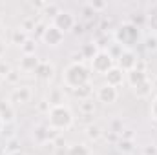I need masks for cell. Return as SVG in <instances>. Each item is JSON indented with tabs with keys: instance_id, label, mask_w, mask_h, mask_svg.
I'll list each match as a JSON object with an SVG mask.
<instances>
[{
	"instance_id": "8992f818",
	"label": "cell",
	"mask_w": 157,
	"mask_h": 155,
	"mask_svg": "<svg viewBox=\"0 0 157 155\" xmlns=\"http://www.w3.org/2000/svg\"><path fill=\"white\" fill-rule=\"evenodd\" d=\"M117 60H119L117 68H121L124 73L135 70L137 64H139V57H137V53H135L133 49H122V53L117 57Z\"/></svg>"
},
{
	"instance_id": "d4e9b609",
	"label": "cell",
	"mask_w": 157,
	"mask_h": 155,
	"mask_svg": "<svg viewBox=\"0 0 157 155\" xmlns=\"http://www.w3.org/2000/svg\"><path fill=\"white\" fill-rule=\"evenodd\" d=\"M62 9H60V6L59 4H55V2H46V6H44V15H48V17H51V18H55L59 13H60Z\"/></svg>"
},
{
	"instance_id": "836d02e7",
	"label": "cell",
	"mask_w": 157,
	"mask_h": 155,
	"mask_svg": "<svg viewBox=\"0 0 157 155\" xmlns=\"http://www.w3.org/2000/svg\"><path fill=\"white\" fill-rule=\"evenodd\" d=\"M143 155H157V144L150 142L143 146Z\"/></svg>"
},
{
	"instance_id": "ffe728a7",
	"label": "cell",
	"mask_w": 157,
	"mask_h": 155,
	"mask_svg": "<svg viewBox=\"0 0 157 155\" xmlns=\"http://www.w3.org/2000/svg\"><path fill=\"white\" fill-rule=\"evenodd\" d=\"M99 49L101 47H97V44L95 42H86V44H82V47H80V53H82V57L84 59H93L97 53H99Z\"/></svg>"
},
{
	"instance_id": "cb8c5ba5",
	"label": "cell",
	"mask_w": 157,
	"mask_h": 155,
	"mask_svg": "<svg viewBox=\"0 0 157 155\" xmlns=\"http://www.w3.org/2000/svg\"><path fill=\"white\" fill-rule=\"evenodd\" d=\"M78 110H80V113H84V115H91V113L95 112V102H93L91 99L78 100Z\"/></svg>"
},
{
	"instance_id": "d6986e66",
	"label": "cell",
	"mask_w": 157,
	"mask_h": 155,
	"mask_svg": "<svg viewBox=\"0 0 157 155\" xmlns=\"http://www.w3.org/2000/svg\"><path fill=\"white\" fill-rule=\"evenodd\" d=\"M73 95L77 97L78 100H86V99H91V95H93V86L88 82V84H84V86L77 88V89H73Z\"/></svg>"
},
{
	"instance_id": "5b68a950",
	"label": "cell",
	"mask_w": 157,
	"mask_h": 155,
	"mask_svg": "<svg viewBox=\"0 0 157 155\" xmlns=\"http://www.w3.org/2000/svg\"><path fill=\"white\" fill-rule=\"evenodd\" d=\"M59 137V131H55L53 128H49L48 124H39L33 128V133H31V139L35 144H48V142H53L55 139Z\"/></svg>"
},
{
	"instance_id": "52a82bcc",
	"label": "cell",
	"mask_w": 157,
	"mask_h": 155,
	"mask_svg": "<svg viewBox=\"0 0 157 155\" xmlns=\"http://www.w3.org/2000/svg\"><path fill=\"white\" fill-rule=\"evenodd\" d=\"M42 42L46 44V46H49V47H57V46H60L62 44V40H64V33L60 31V29H57L53 24H49V26H46V29H44V33H42Z\"/></svg>"
},
{
	"instance_id": "3957f363",
	"label": "cell",
	"mask_w": 157,
	"mask_h": 155,
	"mask_svg": "<svg viewBox=\"0 0 157 155\" xmlns=\"http://www.w3.org/2000/svg\"><path fill=\"white\" fill-rule=\"evenodd\" d=\"M113 39H115V44H119L122 49H132V46H135L141 40V29L132 22H124L115 29Z\"/></svg>"
},
{
	"instance_id": "f546056e",
	"label": "cell",
	"mask_w": 157,
	"mask_h": 155,
	"mask_svg": "<svg viewBox=\"0 0 157 155\" xmlns=\"http://www.w3.org/2000/svg\"><path fill=\"white\" fill-rule=\"evenodd\" d=\"M144 47L148 51H157V35H150L144 40Z\"/></svg>"
},
{
	"instance_id": "8fae6325",
	"label": "cell",
	"mask_w": 157,
	"mask_h": 155,
	"mask_svg": "<svg viewBox=\"0 0 157 155\" xmlns=\"http://www.w3.org/2000/svg\"><path fill=\"white\" fill-rule=\"evenodd\" d=\"M0 120L4 124L15 122V106L9 100H0Z\"/></svg>"
},
{
	"instance_id": "ab89813d",
	"label": "cell",
	"mask_w": 157,
	"mask_h": 155,
	"mask_svg": "<svg viewBox=\"0 0 157 155\" xmlns=\"http://www.w3.org/2000/svg\"><path fill=\"white\" fill-rule=\"evenodd\" d=\"M2 128H4V122L0 120V133H2Z\"/></svg>"
},
{
	"instance_id": "8d00e7d4",
	"label": "cell",
	"mask_w": 157,
	"mask_h": 155,
	"mask_svg": "<svg viewBox=\"0 0 157 155\" xmlns=\"http://www.w3.org/2000/svg\"><path fill=\"white\" fill-rule=\"evenodd\" d=\"M71 33H75V35H82V33H84V26H82V24H77V22H75V26H73Z\"/></svg>"
},
{
	"instance_id": "6da1fadb",
	"label": "cell",
	"mask_w": 157,
	"mask_h": 155,
	"mask_svg": "<svg viewBox=\"0 0 157 155\" xmlns=\"http://www.w3.org/2000/svg\"><path fill=\"white\" fill-rule=\"evenodd\" d=\"M48 126L53 128L55 131H64L68 128L73 126V113L66 104H59V106H51L48 112Z\"/></svg>"
},
{
	"instance_id": "1f68e13d",
	"label": "cell",
	"mask_w": 157,
	"mask_h": 155,
	"mask_svg": "<svg viewBox=\"0 0 157 155\" xmlns=\"http://www.w3.org/2000/svg\"><path fill=\"white\" fill-rule=\"evenodd\" d=\"M11 71H13V70H11V66H9V64L4 60V59H0V75L6 78L9 73H11Z\"/></svg>"
},
{
	"instance_id": "4316f807",
	"label": "cell",
	"mask_w": 157,
	"mask_h": 155,
	"mask_svg": "<svg viewBox=\"0 0 157 155\" xmlns=\"http://www.w3.org/2000/svg\"><path fill=\"white\" fill-rule=\"evenodd\" d=\"M59 104H64L62 91L60 89H51V93H49V106H59Z\"/></svg>"
},
{
	"instance_id": "f1b7e54d",
	"label": "cell",
	"mask_w": 157,
	"mask_h": 155,
	"mask_svg": "<svg viewBox=\"0 0 157 155\" xmlns=\"http://www.w3.org/2000/svg\"><path fill=\"white\" fill-rule=\"evenodd\" d=\"M4 152H6L7 155L20 153V148H18V141H17V137H15V139H9V142H7V146H6Z\"/></svg>"
},
{
	"instance_id": "ac0fdd59",
	"label": "cell",
	"mask_w": 157,
	"mask_h": 155,
	"mask_svg": "<svg viewBox=\"0 0 157 155\" xmlns=\"http://www.w3.org/2000/svg\"><path fill=\"white\" fill-rule=\"evenodd\" d=\"M66 155H91V150L84 142H75L66 150Z\"/></svg>"
},
{
	"instance_id": "83f0119b",
	"label": "cell",
	"mask_w": 157,
	"mask_h": 155,
	"mask_svg": "<svg viewBox=\"0 0 157 155\" xmlns=\"http://www.w3.org/2000/svg\"><path fill=\"white\" fill-rule=\"evenodd\" d=\"M146 28L157 35V11H152L150 15H146Z\"/></svg>"
},
{
	"instance_id": "4fadbf2b",
	"label": "cell",
	"mask_w": 157,
	"mask_h": 155,
	"mask_svg": "<svg viewBox=\"0 0 157 155\" xmlns=\"http://www.w3.org/2000/svg\"><path fill=\"white\" fill-rule=\"evenodd\" d=\"M152 89H154L152 80H144V82H141V84H137V86L132 88V91H133V95L137 99H148L152 95Z\"/></svg>"
},
{
	"instance_id": "9c48e42d",
	"label": "cell",
	"mask_w": 157,
	"mask_h": 155,
	"mask_svg": "<svg viewBox=\"0 0 157 155\" xmlns=\"http://www.w3.org/2000/svg\"><path fill=\"white\" fill-rule=\"evenodd\" d=\"M117 97H119V91H117V88H113V86L102 84V86L97 89V100H99L101 104L110 106V104H113V102L117 100Z\"/></svg>"
},
{
	"instance_id": "603a6c76",
	"label": "cell",
	"mask_w": 157,
	"mask_h": 155,
	"mask_svg": "<svg viewBox=\"0 0 157 155\" xmlns=\"http://www.w3.org/2000/svg\"><path fill=\"white\" fill-rule=\"evenodd\" d=\"M20 51H22V55H37V40L28 39L20 46Z\"/></svg>"
},
{
	"instance_id": "4dcf8cb0",
	"label": "cell",
	"mask_w": 157,
	"mask_h": 155,
	"mask_svg": "<svg viewBox=\"0 0 157 155\" xmlns=\"http://www.w3.org/2000/svg\"><path fill=\"white\" fill-rule=\"evenodd\" d=\"M35 28H37L35 18H26V20L22 22V26H20V29H24L26 33H28V31H31V29H35Z\"/></svg>"
},
{
	"instance_id": "7c38bea8",
	"label": "cell",
	"mask_w": 157,
	"mask_h": 155,
	"mask_svg": "<svg viewBox=\"0 0 157 155\" xmlns=\"http://www.w3.org/2000/svg\"><path fill=\"white\" fill-rule=\"evenodd\" d=\"M104 78H106V84H108V86L119 88V86L124 82V71H122L121 68H117V66H113V68L104 75Z\"/></svg>"
},
{
	"instance_id": "30bf717a",
	"label": "cell",
	"mask_w": 157,
	"mask_h": 155,
	"mask_svg": "<svg viewBox=\"0 0 157 155\" xmlns=\"http://www.w3.org/2000/svg\"><path fill=\"white\" fill-rule=\"evenodd\" d=\"M13 106L15 104H28L31 100V89L28 86H17L11 93H9V99H7Z\"/></svg>"
},
{
	"instance_id": "44dd1931",
	"label": "cell",
	"mask_w": 157,
	"mask_h": 155,
	"mask_svg": "<svg viewBox=\"0 0 157 155\" xmlns=\"http://www.w3.org/2000/svg\"><path fill=\"white\" fill-rule=\"evenodd\" d=\"M117 150L121 153H132L133 150H135V142H133V139H119L117 141Z\"/></svg>"
},
{
	"instance_id": "9a60e30c",
	"label": "cell",
	"mask_w": 157,
	"mask_h": 155,
	"mask_svg": "<svg viewBox=\"0 0 157 155\" xmlns=\"http://www.w3.org/2000/svg\"><path fill=\"white\" fill-rule=\"evenodd\" d=\"M40 60L37 55H22L20 59V70L22 71H35L39 68Z\"/></svg>"
},
{
	"instance_id": "277c9868",
	"label": "cell",
	"mask_w": 157,
	"mask_h": 155,
	"mask_svg": "<svg viewBox=\"0 0 157 155\" xmlns=\"http://www.w3.org/2000/svg\"><path fill=\"white\" fill-rule=\"evenodd\" d=\"M113 66H115V57H112L108 49H99V53L91 59V71L99 75H106Z\"/></svg>"
},
{
	"instance_id": "7402d4cb",
	"label": "cell",
	"mask_w": 157,
	"mask_h": 155,
	"mask_svg": "<svg viewBox=\"0 0 157 155\" xmlns=\"http://www.w3.org/2000/svg\"><path fill=\"white\" fill-rule=\"evenodd\" d=\"M28 39H29V37H28V33H26L24 29H20V28H18V29H13V31H11V44L22 46V44H24V42H26Z\"/></svg>"
},
{
	"instance_id": "d6a6232c",
	"label": "cell",
	"mask_w": 157,
	"mask_h": 155,
	"mask_svg": "<svg viewBox=\"0 0 157 155\" xmlns=\"http://www.w3.org/2000/svg\"><path fill=\"white\" fill-rule=\"evenodd\" d=\"M88 6L93 9V13H99V11L106 9V6H108V4H106V2H97V0H93V2H90Z\"/></svg>"
},
{
	"instance_id": "2e32d148",
	"label": "cell",
	"mask_w": 157,
	"mask_h": 155,
	"mask_svg": "<svg viewBox=\"0 0 157 155\" xmlns=\"http://www.w3.org/2000/svg\"><path fill=\"white\" fill-rule=\"evenodd\" d=\"M84 131H86V137H88L91 142H97V141H101V139L104 137V131H102V128H101L99 124H95V122L88 124Z\"/></svg>"
},
{
	"instance_id": "60d3db41",
	"label": "cell",
	"mask_w": 157,
	"mask_h": 155,
	"mask_svg": "<svg viewBox=\"0 0 157 155\" xmlns=\"http://www.w3.org/2000/svg\"><path fill=\"white\" fill-rule=\"evenodd\" d=\"M4 80H6V78H4L2 75H0V86H2V82H4Z\"/></svg>"
},
{
	"instance_id": "484cf974",
	"label": "cell",
	"mask_w": 157,
	"mask_h": 155,
	"mask_svg": "<svg viewBox=\"0 0 157 155\" xmlns=\"http://www.w3.org/2000/svg\"><path fill=\"white\" fill-rule=\"evenodd\" d=\"M108 131H110V133H113V135H117V137H121V135H122V131H124L122 120H121V119H113V120L110 122V128H108Z\"/></svg>"
},
{
	"instance_id": "74e56055",
	"label": "cell",
	"mask_w": 157,
	"mask_h": 155,
	"mask_svg": "<svg viewBox=\"0 0 157 155\" xmlns=\"http://www.w3.org/2000/svg\"><path fill=\"white\" fill-rule=\"evenodd\" d=\"M4 53H6V44H4V42L0 40V59L4 57Z\"/></svg>"
},
{
	"instance_id": "f35d334b",
	"label": "cell",
	"mask_w": 157,
	"mask_h": 155,
	"mask_svg": "<svg viewBox=\"0 0 157 155\" xmlns=\"http://www.w3.org/2000/svg\"><path fill=\"white\" fill-rule=\"evenodd\" d=\"M0 155H6V152H4V148L0 146Z\"/></svg>"
},
{
	"instance_id": "b9f144b4",
	"label": "cell",
	"mask_w": 157,
	"mask_h": 155,
	"mask_svg": "<svg viewBox=\"0 0 157 155\" xmlns=\"http://www.w3.org/2000/svg\"><path fill=\"white\" fill-rule=\"evenodd\" d=\"M0 26H2V17H0Z\"/></svg>"
},
{
	"instance_id": "ba28073f",
	"label": "cell",
	"mask_w": 157,
	"mask_h": 155,
	"mask_svg": "<svg viewBox=\"0 0 157 155\" xmlns=\"http://www.w3.org/2000/svg\"><path fill=\"white\" fill-rule=\"evenodd\" d=\"M53 26H55L57 29H60V31L66 35L68 31L73 29V26H75V17H73L70 11H60V13L53 18Z\"/></svg>"
},
{
	"instance_id": "e575fe53",
	"label": "cell",
	"mask_w": 157,
	"mask_h": 155,
	"mask_svg": "<svg viewBox=\"0 0 157 155\" xmlns=\"http://www.w3.org/2000/svg\"><path fill=\"white\" fill-rule=\"evenodd\" d=\"M150 115H152V119L157 122V97L154 99V102H152V106H150Z\"/></svg>"
},
{
	"instance_id": "e0dca14e",
	"label": "cell",
	"mask_w": 157,
	"mask_h": 155,
	"mask_svg": "<svg viewBox=\"0 0 157 155\" xmlns=\"http://www.w3.org/2000/svg\"><path fill=\"white\" fill-rule=\"evenodd\" d=\"M126 78H128V82H130V86L133 88V86H137V84H141V82H144V80H148V75H146V71H143V70H132V71H128L126 73Z\"/></svg>"
},
{
	"instance_id": "5bb4252c",
	"label": "cell",
	"mask_w": 157,
	"mask_h": 155,
	"mask_svg": "<svg viewBox=\"0 0 157 155\" xmlns=\"http://www.w3.org/2000/svg\"><path fill=\"white\" fill-rule=\"evenodd\" d=\"M53 75H55V68L49 62H40L39 68L35 70V77L40 78V80H51Z\"/></svg>"
},
{
	"instance_id": "d590c367",
	"label": "cell",
	"mask_w": 157,
	"mask_h": 155,
	"mask_svg": "<svg viewBox=\"0 0 157 155\" xmlns=\"http://www.w3.org/2000/svg\"><path fill=\"white\" fill-rule=\"evenodd\" d=\"M6 80L11 82V84H17V82H18V71H11V73L6 77Z\"/></svg>"
},
{
	"instance_id": "7a4b0ae2",
	"label": "cell",
	"mask_w": 157,
	"mask_h": 155,
	"mask_svg": "<svg viewBox=\"0 0 157 155\" xmlns=\"http://www.w3.org/2000/svg\"><path fill=\"white\" fill-rule=\"evenodd\" d=\"M62 82L66 88H70L73 91L90 82V70L84 64H70L62 73Z\"/></svg>"
}]
</instances>
